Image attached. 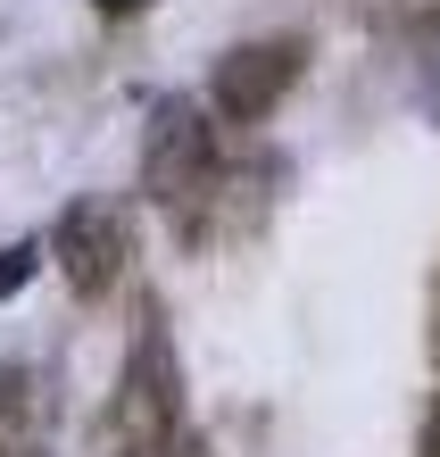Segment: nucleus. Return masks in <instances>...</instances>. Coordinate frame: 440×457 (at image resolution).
Listing matches in <instances>:
<instances>
[{
    "instance_id": "nucleus-4",
    "label": "nucleus",
    "mask_w": 440,
    "mask_h": 457,
    "mask_svg": "<svg viewBox=\"0 0 440 457\" xmlns=\"http://www.w3.org/2000/svg\"><path fill=\"white\" fill-rule=\"evenodd\" d=\"M50 250H59V275L75 283V300H100L125 275V217L108 200H75L50 233Z\"/></svg>"
},
{
    "instance_id": "nucleus-2",
    "label": "nucleus",
    "mask_w": 440,
    "mask_h": 457,
    "mask_svg": "<svg viewBox=\"0 0 440 457\" xmlns=\"http://www.w3.org/2000/svg\"><path fill=\"white\" fill-rule=\"evenodd\" d=\"M208 175H216V125H208V109L158 100L150 133H142V192L158 208H183L191 192H208Z\"/></svg>"
},
{
    "instance_id": "nucleus-7",
    "label": "nucleus",
    "mask_w": 440,
    "mask_h": 457,
    "mask_svg": "<svg viewBox=\"0 0 440 457\" xmlns=\"http://www.w3.org/2000/svg\"><path fill=\"white\" fill-rule=\"evenodd\" d=\"M424 457H440V416H432V433H424Z\"/></svg>"
},
{
    "instance_id": "nucleus-5",
    "label": "nucleus",
    "mask_w": 440,
    "mask_h": 457,
    "mask_svg": "<svg viewBox=\"0 0 440 457\" xmlns=\"http://www.w3.org/2000/svg\"><path fill=\"white\" fill-rule=\"evenodd\" d=\"M34 258H42L34 241H25V250H9V258H0V300H9V291H17L25 275H34Z\"/></svg>"
},
{
    "instance_id": "nucleus-1",
    "label": "nucleus",
    "mask_w": 440,
    "mask_h": 457,
    "mask_svg": "<svg viewBox=\"0 0 440 457\" xmlns=\"http://www.w3.org/2000/svg\"><path fill=\"white\" fill-rule=\"evenodd\" d=\"M175 433H183L175 341H167V325H142V341L117 374V399H108V441H117V457H167Z\"/></svg>"
},
{
    "instance_id": "nucleus-3",
    "label": "nucleus",
    "mask_w": 440,
    "mask_h": 457,
    "mask_svg": "<svg viewBox=\"0 0 440 457\" xmlns=\"http://www.w3.org/2000/svg\"><path fill=\"white\" fill-rule=\"evenodd\" d=\"M299 67H308V42H299V34H274V42H241V50H225V59H216V84H208L216 117H233V125L274 117V109H283V92L299 84Z\"/></svg>"
},
{
    "instance_id": "nucleus-6",
    "label": "nucleus",
    "mask_w": 440,
    "mask_h": 457,
    "mask_svg": "<svg viewBox=\"0 0 440 457\" xmlns=\"http://www.w3.org/2000/svg\"><path fill=\"white\" fill-rule=\"evenodd\" d=\"M92 9H100V17H142L150 0H92Z\"/></svg>"
}]
</instances>
